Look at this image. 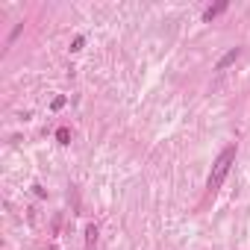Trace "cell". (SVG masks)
I'll use <instances>...</instances> for the list:
<instances>
[{
  "instance_id": "obj_1",
  "label": "cell",
  "mask_w": 250,
  "mask_h": 250,
  "mask_svg": "<svg viewBox=\"0 0 250 250\" xmlns=\"http://www.w3.org/2000/svg\"><path fill=\"white\" fill-rule=\"evenodd\" d=\"M232 162H235V145H227V147L218 153V159L212 162V171H209V180H206V188H209V191H218V188L224 186V180H227Z\"/></svg>"
},
{
  "instance_id": "obj_3",
  "label": "cell",
  "mask_w": 250,
  "mask_h": 250,
  "mask_svg": "<svg viewBox=\"0 0 250 250\" xmlns=\"http://www.w3.org/2000/svg\"><path fill=\"white\" fill-rule=\"evenodd\" d=\"M227 6H229V3H227V0H221V3H215V6H209V9L203 12V24H209V21H215V18H218L221 12H227Z\"/></svg>"
},
{
  "instance_id": "obj_6",
  "label": "cell",
  "mask_w": 250,
  "mask_h": 250,
  "mask_svg": "<svg viewBox=\"0 0 250 250\" xmlns=\"http://www.w3.org/2000/svg\"><path fill=\"white\" fill-rule=\"evenodd\" d=\"M21 30H24V24H15V30H12V33H9V42H15V39H18V36H21Z\"/></svg>"
},
{
  "instance_id": "obj_5",
  "label": "cell",
  "mask_w": 250,
  "mask_h": 250,
  "mask_svg": "<svg viewBox=\"0 0 250 250\" xmlns=\"http://www.w3.org/2000/svg\"><path fill=\"white\" fill-rule=\"evenodd\" d=\"M83 44H85V39H83V36H77V39L71 42V50H83Z\"/></svg>"
},
{
  "instance_id": "obj_4",
  "label": "cell",
  "mask_w": 250,
  "mask_h": 250,
  "mask_svg": "<svg viewBox=\"0 0 250 250\" xmlns=\"http://www.w3.org/2000/svg\"><path fill=\"white\" fill-rule=\"evenodd\" d=\"M56 139H59V145H68V139H71L68 127H59V130H56Z\"/></svg>"
},
{
  "instance_id": "obj_2",
  "label": "cell",
  "mask_w": 250,
  "mask_h": 250,
  "mask_svg": "<svg viewBox=\"0 0 250 250\" xmlns=\"http://www.w3.org/2000/svg\"><path fill=\"white\" fill-rule=\"evenodd\" d=\"M241 56V47H229L221 59H218V65H215V71H227L229 65H235V59Z\"/></svg>"
},
{
  "instance_id": "obj_7",
  "label": "cell",
  "mask_w": 250,
  "mask_h": 250,
  "mask_svg": "<svg viewBox=\"0 0 250 250\" xmlns=\"http://www.w3.org/2000/svg\"><path fill=\"white\" fill-rule=\"evenodd\" d=\"M94 238H97V227H88V244H91Z\"/></svg>"
}]
</instances>
